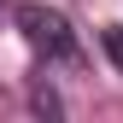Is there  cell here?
I'll return each instance as SVG.
<instances>
[{
  "instance_id": "6da1fadb",
  "label": "cell",
  "mask_w": 123,
  "mask_h": 123,
  "mask_svg": "<svg viewBox=\"0 0 123 123\" xmlns=\"http://www.w3.org/2000/svg\"><path fill=\"white\" fill-rule=\"evenodd\" d=\"M18 29H24V41L41 59H65V65L76 59V35H70L65 12H53V6H18Z\"/></svg>"
},
{
  "instance_id": "7a4b0ae2",
  "label": "cell",
  "mask_w": 123,
  "mask_h": 123,
  "mask_svg": "<svg viewBox=\"0 0 123 123\" xmlns=\"http://www.w3.org/2000/svg\"><path fill=\"white\" fill-rule=\"evenodd\" d=\"M105 53H111V65L123 70V29H105Z\"/></svg>"
}]
</instances>
